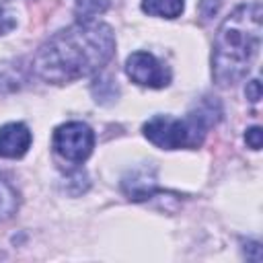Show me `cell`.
Here are the masks:
<instances>
[{
	"label": "cell",
	"mask_w": 263,
	"mask_h": 263,
	"mask_svg": "<svg viewBox=\"0 0 263 263\" xmlns=\"http://www.w3.org/2000/svg\"><path fill=\"white\" fill-rule=\"evenodd\" d=\"M113 53V29L99 21H86L58 31L41 43L31 60V70L43 82L66 84L99 72Z\"/></svg>",
	"instance_id": "1"
},
{
	"label": "cell",
	"mask_w": 263,
	"mask_h": 263,
	"mask_svg": "<svg viewBox=\"0 0 263 263\" xmlns=\"http://www.w3.org/2000/svg\"><path fill=\"white\" fill-rule=\"evenodd\" d=\"M261 4L247 2L218 27L212 49V76L218 86H232L251 70L261 45Z\"/></svg>",
	"instance_id": "2"
},
{
	"label": "cell",
	"mask_w": 263,
	"mask_h": 263,
	"mask_svg": "<svg viewBox=\"0 0 263 263\" xmlns=\"http://www.w3.org/2000/svg\"><path fill=\"white\" fill-rule=\"evenodd\" d=\"M222 117V109L218 101L210 97L201 101L187 117H171V115H154L144 125L142 132L148 142L162 150H181V148H197L201 146L208 129L216 125Z\"/></svg>",
	"instance_id": "3"
},
{
	"label": "cell",
	"mask_w": 263,
	"mask_h": 263,
	"mask_svg": "<svg viewBox=\"0 0 263 263\" xmlns=\"http://www.w3.org/2000/svg\"><path fill=\"white\" fill-rule=\"evenodd\" d=\"M53 150L68 162H84L95 148V132L84 121H68L53 129Z\"/></svg>",
	"instance_id": "4"
},
{
	"label": "cell",
	"mask_w": 263,
	"mask_h": 263,
	"mask_svg": "<svg viewBox=\"0 0 263 263\" xmlns=\"http://www.w3.org/2000/svg\"><path fill=\"white\" fill-rule=\"evenodd\" d=\"M125 74L132 82L148 88H164L171 82V70L150 51H134L125 60Z\"/></svg>",
	"instance_id": "5"
},
{
	"label": "cell",
	"mask_w": 263,
	"mask_h": 263,
	"mask_svg": "<svg viewBox=\"0 0 263 263\" xmlns=\"http://www.w3.org/2000/svg\"><path fill=\"white\" fill-rule=\"evenodd\" d=\"M33 136L29 132V127L21 121H12V123H4L0 127V158H23L29 148H31Z\"/></svg>",
	"instance_id": "6"
},
{
	"label": "cell",
	"mask_w": 263,
	"mask_h": 263,
	"mask_svg": "<svg viewBox=\"0 0 263 263\" xmlns=\"http://www.w3.org/2000/svg\"><path fill=\"white\" fill-rule=\"evenodd\" d=\"M121 187L125 191V195L132 201H144L148 197H152L156 193V177H154V168L148 166H140L136 171H129L123 179H121Z\"/></svg>",
	"instance_id": "7"
},
{
	"label": "cell",
	"mask_w": 263,
	"mask_h": 263,
	"mask_svg": "<svg viewBox=\"0 0 263 263\" xmlns=\"http://www.w3.org/2000/svg\"><path fill=\"white\" fill-rule=\"evenodd\" d=\"M185 8V0H142V10L150 16L177 18Z\"/></svg>",
	"instance_id": "8"
},
{
	"label": "cell",
	"mask_w": 263,
	"mask_h": 263,
	"mask_svg": "<svg viewBox=\"0 0 263 263\" xmlns=\"http://www.w3.org/2000/svg\"><path fill=\"white\" fill-rule=\"evenodd\" d=\"M18 210V193L16 189L0 177V222L12 218Z\"/></svg>",
	"instance_id": "9"
},
{
	"label": "cell",
	"mask_w": 263,
	"mask_h": 263,
	"mask_svg": "<svg viewBox=\"0 0 263 263\" xmlns=\"http://www.w3.org/2000/svg\"><path fill=\"white\" fill-rule=\"evenodd\" d=\"M107 8H109V0H78L74 14L78 23H86V21H95V16L103 14Z\"/></svg>",
	"instance_id": "10"
},
{
	"label": "cell",
	"mask_w": 263,
	"mask_h": 263,
	"mask_svg": "<svg viewBox=\"0 0 263 263\" xmlns=\"http://www.w3.org/2000/svg\"><path fill=\"white\" fill-rule=\"evenodd\" d=\"M14 27H16V16L6 6H0V37L8 35Z\"/></svg>",
	"instance_id": "11"
},
{
	"label": "cell",
	"mask_w": 263,
	"mask_h": 263,
	"mask_svg": "<svg viewBox=\"0 0 263 263\" xmlns=\"http://www.w3.org/2000/svg\"><path fill=\"white\" fill-rule=\"evenodd\" d=\"M245 142L251 150H259L261 148V127L259 125H253L245 132Z\"/></svg>",
	"instance_id": "12"
},
{
	"label": "cell",
	"mask_w": 263,
	"mask_h": 263,
	"mask_svg": "<svg viewBox=\"0 0 263 263\" xmlns=\"http://www.w3.org/2000/svg\"><path fill=\"white\" fill-rule=\"evenodd\" d=\"M245 92H247V99L251 103H257L261 99V82L257 78H253L251 82H247V90Z\"/></svg>",
	"instance_id": "13"
}]
</instances>
